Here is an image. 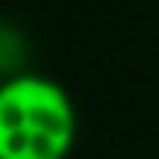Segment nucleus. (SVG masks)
Returning a JSON list of instances; mask_svg holds the SVG:
<instances>
[{"label":"nucleus","instance_id":"1","mask_svg":"<svg viewBox=\"0 0 159 159\" xmlns=\"http://www.w3.org/2000/svg\"><path fill=\"white\" fill-rule=\"evenodd\" d=\"M75 130V104L52 78L16 75L0 84V159H65Z\"/></svg>","mask_w":159,"mask_h":159}]
</instances>
